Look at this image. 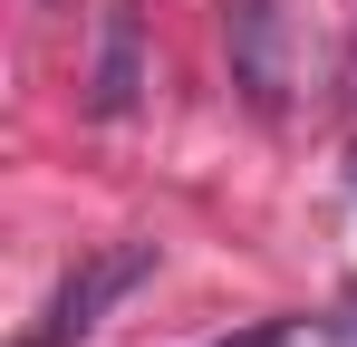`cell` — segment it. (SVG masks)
Segmentation results:
<instances>
[{"mask_svg":"<svg viewBox=\"0 0 357 347\" xmlns=\"http://www.w3.org/2000/svg\"><path fill=\"white\" fill-rule=\"evenodd\" d=\"M145 270H155V241H126V251H107V261H87V270H77V280L49 299V318H39L20 347H68L77 328H97V309H107L116 289H135Z\"/></svg>","mask_w":357,"mask_h":347,"instance_id":"obj_1","label":"cell"},{"mask_svg":"<svg viewBox=\"0 0 357 347\" xmlns=\"http://www.w3.org/2000/svg\"><path fill=\"white\" fill-rule=\"evenodd\" d=\"M232 77L251 97V116L290 107V58H280V10L271 0H232Z\"/></svg>","mask_w":357,"mask_h":347,"instance_id":"obj_2","label":"cell"},{"mask_svg":"<svg viewBox=\"0 0 357 347\" xmlns=\"http://www.w3.org/2000/svg\"><path fill=\"white\" fill-rule=\"evenodd\" d=\"M135 107V10H107V58H97V116Z\"/></svg>","mask_w":357,"mask_h":347,"instance_id":"obj_3","label":"cell"},{"mask_svg":"<svg viewBox=\"0 0 357 347\" xmlns=\"http://www.w3.org/2000/svg\"><path fill=\"white\" fill-rule=\"evenodd\" d=\"M290 338V318H261V328H241V338H213V347H280Z\"/></svg>","mask_w":357,"mask_h":347,"instance_id":"obj_4","label":"cell"},{"mask_svg":"<svg viewBox=\"0 0 357 347\" xmlns=\"http://www.w3.org/2000/svg\"><path fill=\"white\" fill-rule=\"evenodd\" d=\"M348 193H357V155H348Z\"/></svg>","mask_w":357,"mask_h":347,"instance_id":"obj_5","label":"cell"},{"mask_svg":"<svg viewBox=\"0 0 357 347\" xmlns=\"http://www.w3.org/2000/svg\"><path fill=\"white\" fill-rule=\"evenodd\" d=\"M348 309H357V289H348Z\"/></svg>","mask_w":357,"mask_h":347,"instance_id":"obj_6","label":"cell"}]
</instances>
